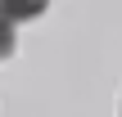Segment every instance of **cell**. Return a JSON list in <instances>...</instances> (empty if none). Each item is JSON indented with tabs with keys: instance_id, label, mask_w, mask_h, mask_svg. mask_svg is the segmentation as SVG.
<instances>
[{
	"instance_id": "1",
	"label": "cell",
	"mask_w": 122,
	"mask_h": 117,
	"mask_svg": "<svg viewBox=\"0 0 122 117\" xmlns=\"http://www.w3.org/2000/svg\"><path fill=\"white\" fill-rule=\"evenodd\" d=\"M45 5H50V0H0V14H5L9 23H23V18L45 14Z\"/></svg>"
},
{
	"instance_id": "2",
	"label": "cell",
	"mask_w": 122,
	"mask_h": 117,
	"mask_svg": "<svg viewBox=\"0 0 122 117\" xmlns=\"http://www.w3.org/2000/svg\"><path fill=\"white\" fill-rule=\"evenodd\" d=\"M9 50H14V23L0 14V59H9Z\"/></svg>"
}]
</instances>
